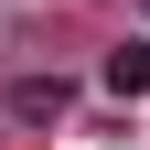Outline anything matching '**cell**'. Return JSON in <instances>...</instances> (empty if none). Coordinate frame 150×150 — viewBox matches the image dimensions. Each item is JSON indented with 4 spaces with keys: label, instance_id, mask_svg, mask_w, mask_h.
I'll list each match as a JSON object with an SVG mask.
<instances>
[{
    "label": "cell",
    "instance_id": "1",
    "mask_svg": "<svg viewBox=\"0 0 150 150\" xmlns=\"http://www.w3.org/2000/svg\"><path fill=\"white\" fill-rule=\"evenodd\" d=\"M0 107H11V118H22V129H54V118H64V107H75V86H64V75H22V86H11V97H0Z\"/></svg>",
    "mask_w": 150,
    "mask_h": 150
},
{
    "label": "cell",
    "instance_id": "2",
    "mask_svg": "<svg viewBox=\"0 0 150 150\" xmlns=\"http://www.w3.org/2000/svg\"><path fill=\"white\" fill-rule=\"evenodd\" d=\"M97 75H107V97H150V32H139V43H118Z\"/></svg>",
    "mask_w": 150,
    "mask_h": 150
}]
</instances>
